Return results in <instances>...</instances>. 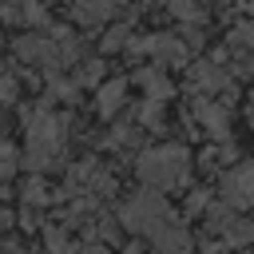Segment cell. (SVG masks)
<instances>
[{"label":"cell","instance_id":"cell-1","mask_svg":"<svg viewBox=\"0 0 254 254\" xmlns=\"http://www.w3.org/2000/svg\"><path fill=\"white\" fill-rule=\"evenodd\" d=\"M64 147V123L48 111H40L28 127V163L32 167H48Z\"/></svg>","mask_w":254,"mask_h":254},{"label":"cell","instance_id":"cell-2","mask_svg":"<svg viewBox=\"0 0 254 254\" xmlns=\"http://www.w3.org/2000/svg\"><path fill=\"white\" fill-rule=\"evenodd\" d=\"M187 171V151L183 147H159V151H147L139 159V175L143 183L151 187H175Z\"/></svg>","mask_w":254,"mask_h":254},{"label":"cell","instance_id":"cell-3","mask_svg":"<svg viewBox=\"0 0 254 254\" xmlns=\"http://www.w3.org/2000/svg\"><path fill=\"white\" fill-rule=\"evenodd\" d=\"M222 198L230 206H250L254 202V163H242L222 179Z\"/></svg>","mask_w":254,"mask_h":254},{"label":"cell","instance_id":"cell-4","mask_svg":"<svg viewBox=\"0 0 254 254\" xmlns=\"http://www.w3.org/2000/svg\"><path fill=\"white\" fill-rule=\"evenodd\" d=\"M143 48H147V52H155L163 64H183V56H187V52H183V44H179L175 36H155V40H143Z\"/></svg>","mask_w":254,"mask_h":254},{"label":"cell","instance_id":"cell-5","mask_svg":"<svg viewBox=\"0 0 254 254\" xmlns=\"http://www.w3.org/2000/svg\"><path fill=\"white\" fill-rule=\"evenodd\" d=\"M123 91H127V83H123V79L103 83V91H99V111H103V115H111V111L123 103Z\"/></svg>","mask_w":254,"mask_h":254},{"label":"cell","instance_id":"cell-6","mask_svg":"<svg viewBox=\"0 0 254 254\" xmlns=\"http://www.w3.org/2000/svg\"><path fill=\"white\" fill-rule=\"evenodd\" d=\"M16 171V151L8 143H0V175H12Z\"/></svg>","mask_w":254,"mask_h":254},{"label":"cell","instance_id":"cell-7","mask_svg":"<svg viewBox=\"0 0 254 254\" xmlns=\"http://www.w3.org/2000/svg\"><path fill=\"white\" fill-rule=\"evenodd\" d=\"M202 123H210V131L214 135H222L226 127H222V111H214V107H202Z\"/></svg>","mask_w":254,"mask_h":254},{"label":"cell","instance_id":"cell-8","mask_svg":"<svg viewBox=\"0 0 254 254\" xmlns=\"http://www.w3.org/2000/svg\"><path fill=\"white\" fill-rule=\"evenodd\" d=\"M234 40H242V44L254 48V24H238V28H234Z\"/></svg>","mask_w":254,"mask_h":254},{"label":"cell","instance_id":"cell-9","mask_svg":"<svg viewBox=\"0 0 254 254\" xmlns=\"http://www.w3.org/2000/svg\"><path fill=\"white\" fill-rule=\"evenodd\" d=\"M12 91H16V79L4 75V79H0V99H12Z\"/></svg>","mask_w":254,"mask_h":254},{"label":"cell","instance_id":"cell-10","mask_svg":"<svg viewBox=\"0 0 254 254\" xmlns=\"http://www.w3.org/2000/svg\"><path fill=\"white\" fill-rule=\"evenodd\" d=\"M87 254H107V250H103V246H91V250H87Z\"/></svg>","mask_w":254,"mask_h":254},{"label":"cell","instance_id":"cell-11","mask_svg":"<svg viewBox=\"0 0 254 254\" xmlns=\"http://www.w3.org/2000/svg\"><path fill=\"white\" fill-rule=\"evenodd\" d=\"M4 226H8V214H4V210H0V230H4Z\"/></svg>","mask_w":254,"mask_h":254}]
</instances>
